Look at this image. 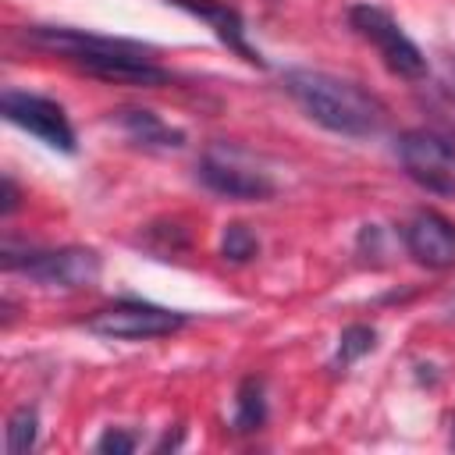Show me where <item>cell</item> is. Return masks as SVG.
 Returning a JSON list of instances; mask_svg holds the SVG:
<instances>
[{"mask_svg": "<svg viewBox=\"0 0 455 455\" xmlns=\"http://www.w3.org/2000/svg\"><path fill=\"white\" fill-rule=\"evenodd\" d=\"M284 89L295 103L331 132L341 135H373L384 124V107L377 96L327 71H288Z\"/></svg>", "mask_w": 455, "mask_h": 455, "instance_id": "1", "label": "cell"}, {"mask_svg": "<svg viewBox=\"0 0 455 455\" xmlns=\"http://www.w3.org/2000/svg\"><path fill=\"white\" fill-rule=\"evenodd\" d=\"M25 39L36 46H46L60 53L64 60L110 78V82H132V85H160L167 82V71L156 68L139 46L117 43V39H100V36H82L75 28H28Z\"/></svg>", "mask_w": 455, "mask_h": 455, "instance_id": "2", "label": "cell"}, {"mask_svg": "<svg viewBox=\"0 0 455 455\" xmlns=\"http://www.w3.org/2000/svg\"><path fill=\"white\" fill-rule=\"evenodd\" d=\"M199 178H203L213 192H220V196H228V199H263V196L274 192L270 174L259 171V164H256L245 149L228 146V142L210 146V149L203 153V160H199Z\"/></svg>", "mask_w": 455, "mask_h": 455, "instance_id": "3", "label": "cell"}, {"mask_svg": "<svg viewBox=\"0 0 455 455\" xmlns=\"http://www.w3.org/2000/svg\"><path fill=\"white\" fill-rule=\"evenodd\" d=\"M348 21H352V28H355L363 39H370V43L377 46V53L384 57V64H387L395 75H402V78H423V75H427V57H423L419 46L398 28V21H395L387 11L373 7V4H359V7L348 11Z\"/></svg>", "mask_w": 455, "mask_h": 455, "instance_id": "4", "label": "cell"}, {"mask_svg": "<svg viewBox=\"0 0 455 455\" xmlns=\"http://www.w3.org/2000/svg\"><path fill=\"white\" fill-rule=\"evenodd\" d=\"M398 156H402V167L409 171V178L419 181L423 188L441 192V196L455 192V142L451 139L416 128V132L402 135Z\"/></svg>", "mask_w": 455, "mask_h": 455, "instance_id": "5", "label": "cell"}, {"mask_svg": "<svg viewBox=\"0 0 455 455\" xmlns=\"http://www.w3.org/2000/svg\"><path fill=\"white\" fill-rule=\"evenodd\" d=\"M185 323L181 313H171L164 306H149V302H114L100 313L89 316V331L114 338V341H142V338H164L171 331H178Z\"/></svg>", "mask_w": 455, "mask_h": 455, "instance_id": "6", "label": "cell"}, {"mask_svg": "<svg viewBox=\"0 0 455 455\" xmlns=\"http://www.w3.org/2000/svg\"><path fill=\"white\" fill-rule=\"evenodd\" d=\"M0 110H4V117H7L11 124L32 132V135L43 139L46 146H53V149H60V153H75V132H71L64 110H60L53 100L32 96V92H14V89H11V92H4Z\"/></svg>", "mask_w": 455, "mask_h": 455, "instance_id": "7", "label": "cell"}, {"mask_svg": "<svg viewBox=\"0 0 455 455\" xmlns=\"http://www.w3.org/2000/svg\"><path fill=\"white\" fill-rule=\"evenodd\" d=\"M18 267L50 288H89L100 281V256L78 245L53 249V252H28V259H18L11 270Z\"/></svg>", "mask_w": 455, "mask_h": 455, "instance_id": "8", "label": "cell"}, {"mask_svg": "<svg viewBox=\"0 0 455 455\" xmlns=\"http://www.w3.org/2000/svg\"><path fill=\"white\" fill-rule=\"evenodd\" d=\"M405 249L430 270L455 267V224L434 210H419L405 228Z\"/></svg>", "mask_w": 455, "mask_h": 455, "instance_id": "9", "label": "cell"}, {"mask_svg": "<svg viewBox=\"0 0 455 455\" xmlns=\"http://www.w3.org/2000/svg\"><path fill=\"white\" fill-rule=\"evenodd\" d=\"M174 7H185L188 14H196V18H203L217 36H220V43H228L238 57H245V60H252V64H263V57L245 43V25H242V18H238V11L228 4V0H171Z\"/></svg>", "mask_w": 455, "mask_h": 455, "instance_id": "10", "label": "cell"}, {"mask_svg": "<svg viewBox=\"0 0 455 455\" xmlns=\"http://www.w3.org/2000/svg\"><path fill=\"white\" fill-rule=\"evenodd\" d=\"M121 124L132 132V139H139L146 146H181V132H171L149 110H124L121 114Z\"/></svg>", "mask_w": 455, "mask_h": 455, "instance_id": "11", "label": "cell"}, {"mask_svg": "<svg viewBox=\"0 0 455 455\" xmlns=\"http://www.w3.org/2000/svg\"><path fill=\"white\" fill-rule=\"evenodd\" d=\"M267 419V402H263V384L256 377H249L238 387V412H235V430H256Z\"/></svg>", "mask_w": 455, "mask_h": 455, "instance_id": "12", "label": "cell"}, {"mask_svg": "<svg viewBox=\"0 0 455 455\" xmlns=\"http://www.w3.org/2000/svg\"><path fill=\"white\" fill-rule=\"evenodd\" d=\"M36 434H39V419L32 409H18L7 423V455H25L36 448Z\"/></svg>", "mask_w": 455, "mask_h": 455, "instance_id": "13", "label": "cell"}, {"mask_svg": "<svg viewBox=\"0 0 455 455\" xmlns=\"http://www.w3.org/2000/svg\"><path fill=\"white\" fill-rule=\"evenodd\" d=\"M256 252H259V242H256V235H252L245 224H228V228H224V238H220V256H224V259H231V263H249Z\"/></svg>", "mask_w": 455, "mask_h": 455, "instance_id": "14", "label": "cell"}, {"mask_svg": "<svg viewBox=\"0 0 455 455\" xmlns=\"http://www.w3.org/2000/svg\"><path fill=\"white\" fill-rule=\"evenodd\" d=\"M373 341H377V334H373V327H363V323H355V327H348L345 334H341V345H338V366H345V363H352V359H359L363 352H370L373 348Z\"/></svg>", "mask_w": 455, "mask_h": 455, "instance_id": "15", "label": "cell"}, {"mask_svg": "<svg viewBox=\"0 0 455 455\" xmlns=\"http://www.w3.org/2000/svg\"><path fill=\"white\" fill-rule=\"evenodd\" d=\"M96 448H100V451H114V455H128V451L135 448V437H132V434H121V430H107Z\"/></svg>", "mask_w": 455, "mask_h": 455, "instance_id": "16", "label": "cell"}, {"mask_svg": "<svg viewBox=\"0 0 455 455\" xmlns=\"http://www.w3.org/2000/svg\"><path fill=\"white\" fill-rule=\"evenodd\" d=\"M14 206H18V188H14V181H11V178H4V206H0V210H4V213H11Z\"/></svg>", "mask_w": 455, "mask_h": 455, "instance_id": "17", "label": "cell"}, {"mask_svg": "<svg viewBox=\"0 0 455 455\" xmlns=\"http://www.w3.org/2000/svg\"><path fill=\"white\" fill-rule=\"evenodd\" d=\"M451 444H455V434H451Z\"/></svg>", "mask_w": 455, "mask_h": 455, "instance_id": "18", "label": "cell"}]
</instances>
